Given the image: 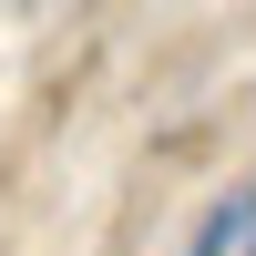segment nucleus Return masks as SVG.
Listing matches in <instances>:
<instances>
[{"instance_id":"1","label":"nucleus","mask_w":256,"mask_h":256,"mask_svg":"<svg viewBox=\"0 0 256 256\" xmlns=\"http://www.w3.org/2000/svg\"><path fill=\"white\" fill-rule=\"evenodd\" d=\"M246 216H256L246 184H226V195L205 205V226H195V256H246Z\"/></svg>"}]
</instances>
